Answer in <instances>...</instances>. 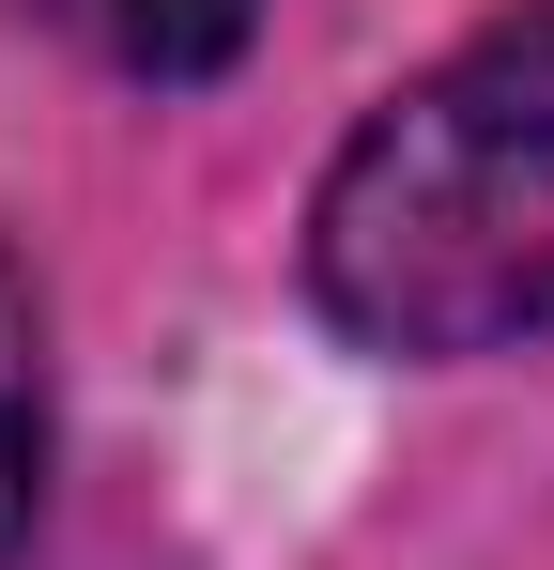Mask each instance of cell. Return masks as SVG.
<instances>
[{"instance_id":"3","label":"cell","mask_w":554,"mask_h":570,"mask_svg":"<svg viewBox=\"0 0 554 570\" xmlns=\"http://www.w3.org/2000/svg\"><path fill=\"white\" fill-rule=\"evenodd\" d=\"M62 31H92L123 78H216L231 47H247V16L263 0H47Z\"/></svg>"},{"instance_id":"1","label":"cell","mask_w":554,"mask_h":570,"mask_svg":"<svg viewBox=\"0 0 554 570\" xmlns=\"http://www.w3.org/2000/svg\"><path fill=\"white\" fill-rule=\"evenodd\" d=\"M308 308L400 371H462L554 324V0L493 16L339 139L308 186Z\"/></svg>"},{"instance_id":"2","label":"cell","mask_w":554,"mask_h":570,"mask_svg":"<svg viewBox=\"0 0 554 570\" xmlns=\"http://www.w3.org/2000/svg\"><path fill=\"white\" fill-rule=\"evenodd\" d=\"M47 509V308H31V263L0 247V556L31 540Z\"/></svg>"}]
</instances>
